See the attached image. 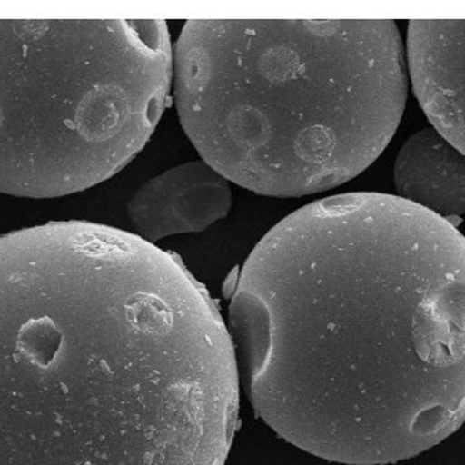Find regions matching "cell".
I'll use <instances>...</instances> for the list:
<instances>
[{
	"label": "cell",
	"instance_id": "2",
	"mask_svg": "<svg viewBox=\"0 0 465 465\" xmlns=\"http://www.w3.org/2000/svg\"><path fill=\"white\" fill-rule=\"evenodd\" d=\"M228 326L178 258L51 222L0 236V465H225Z\"/></svg>",
	"mask_w": 465,
	"mask_h": 465
},
{
	"label": "cell",
	"instance_id": "5",
	"mask_svg": "<svg viewBox=\"0 0 465 465\" xmlns=\"http://www.w3.org/2000/svg\"><path fill=\"white\" fill-rule=\"evenodd\" d=\"M407 57L432 129L465 153V19H411Z\"/></svg>",
	"mask_w": 465,
	"mask_h": 465
},
{
	"label": "cell",
	"instance_id": "6",
	"mask_svg": "<svg viewBox=\"0 0 465 465\" xmlns=\"http://www.w3.org/2000/svg\"><path fill=\"white\" fill-rule=\"evenodd\" d=\"M227 179L206 162H187L147 181L127 204L136 234L147 242L211 227L230 213Z\"/></svg>",
	"mask_w": 465,
	"mask_h": 465
},
{
	"label": "cell",
	"instance_id": "1",
	"mask_svg": "<svg viewBox=\"0 0 465 465\" xmlns=\"http://www.w3.org/2000/svg\"><path fill=\"white\" fill-rule=\"evenodd\" d=\"M228 319L251 404L302 451L396 464L465 422V238L418 204L298 209L247 258Z\"/></svg>",
	"mask_w": 465,
	"mask_h": 465
},
{
	"label": "cell",
	"instance_id": "7",
	"mask_svg": "<svg viewBox=\"0 0 465 465\" xmlns=\"http://www.w3.org/2000/svg\"><path fill=\"white\" fill-rule=\"evenodd\" d=\"M399 198L454 225L465 215V153L435 129L411 135L394 163Z\"/></svg>",
	"mask_w": 465,
	"mask_h": 465
},
{
	"label": "cell",
	"instance_id": "4",
	"mask_svg": "<svg viewBox=\"0 0 465 465\" xmlns=\"http://www.w3.org/2000/svg\"><path fill=\"white\" fill-rule=\"evenodd\" d=\"M172 80L163 19H0V193L57 198L114 176Z\"/></svg>",
	"mask_w": 465,
	"mask_h": 465
},
{
	"label": "cell",
	"instance_id": "3",
	"mask_svg": "<svg viewBox=\"0 0 465 465\" xmlns=\"http://www.w3.org/2000/svg\"><path fill=\"white\" fill-rule=\"evenodd\" d=\"M173 61L203 162L260 195L336 189L379 159L409 76L391 19H192Z\"/></svg>",
	"mask_w": 465,
	"mask_h": 465
}]
</instances>
